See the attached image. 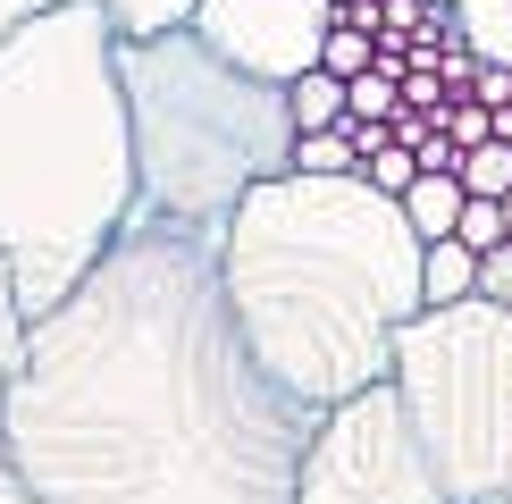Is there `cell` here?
I'll return each mask as SVG.
<instances>
[{"mask_svg": "<svg viewBox=\"0 0 512 504\" xmlns=\"http://www.w3.org/2000/svg\"><path fill=\"white\" fill-rule=\"evenodd\" d=\"M294 177H361L353 126H311V135H294Z\"/></svg>", "mask_w": 512, "mask_h": 504, "instance_id": "12", "label": "cell"}, {"mask_svg": "<svg viewBox=\"0 0 512 504\" xmlns=\"http://www.w3.org/2000/svg\"><path fill=\"white\" fill-rule=\"evenodd\" d=\"M504 236H512V194H504Z\"/></svg>", "mask_w": 512, "mask_h": 504, "instance_id": "23", "label": "cell"}, {"mask_svg": "<svg viewBox=\"0 0 512 504\" xmlns=\"http://www.w3.org/2000/svg\"><path fill=\"white\" fill-rule=\"evenodd\" d=\"M462 294H479V252L462 236H437L429 252H420V303H462Z\"/></svg>", "mask_w": 512, "mask_h": 504, "instance_id": "9", "label": "cell"}, {"mask_svg": "<svg viewBox=\"0 0 512 504\" xmlns=\"http://www.w3.org/2000/svg\"><path fill=\"white\" fill-rule=\"evenodd\" d=\"M126 135H135V219L219 236L252 185L294 168L286 84L236 68L194 26L118 42Z\"/></svg>", "mask_w": 512, "mask_h": 504, "instance_id": "4", "label": "cell"}, {"mask_svg": "<svg viewBox=\"0 0 512 504\" xmlns=\"http://www.w3.org/2000/svg\"><path fill=\"white\" fill-rule=\"evenodd\" d=\"M0 504H34V488L17 479V462H9V437H0Z\"/></svg>", "mask_w": 512, "mask_h": 504, "instance_id": "22", "label": "cell"}, {"mask_svg": "<svg viewBox=\"0 0 512 504\" xmlns=\"http://www.w3.org/2000/svg\"><path fill=\"white\" fill-rule=\"evenodd\" d=\"M462 202H471V194H462L454 168H420L412 194H403V219H412V236H420V244H437V236H454Z\"/></svg>", "mask_w": 512, "mask_h": 504, "instance_id": "8", "label": "cell"}, {"mask_svg": "<svg viewBox=\"0 0 512 504\" xmlns=\"http://www.w3.org/2000/svg\"><path fill=\"white\" fill-rule=\"evenodd\" d=\"M496 504H512V496H496Z\"/></svg>", "mask_w": 512, "mask_h": 504, "instance_id": "24", "label": "cell"}, {"mask_svg": "<svg viewBox=\"0 0 512 504\" xmlns=\"http://www.w3.org/2000/svg\"><path fill=\"white\" fill-rule=\"evenodd\" d=\"M135 219V135L118 26L101 0H59L0 42V252L42 320Z\"/></svg>", "mask_w": 512, "mask_h": 504, "instance_id": "3", "label": "cell"}, {"mask_svg": "<svg viewBox=\"0 0 512 504\" xmlns=\"http://www.w3.org/2000/svg\"><path fill=\"white\" fill-rule=\"evenodd\" d=\"M294 504H454L437 462L420 454L412 420H403L395 378L319 412L303 471H294Z\"/></svg>", "mask_w": 512, "mask_h": 504, "instance_id": "6", "label": "cell"}, {"mask_svg": "<svg viewBox=\"0 0 512 504\" xmlns=\"http://www.w3.org/2000/svg\"><path fill=\"white\" fill-rule=\"evenodd\" d=\"M454 236L471 244V252H496V244H512V236H504V202H479V194H471V202H462V219H454Z\"/></svg>", "mask_w": 512, "mask_h": 504, "instance_id": "18", "label": "cell"}, {"mask_svg": "<svg viewBox=\"0 0 512 504\" xmlns=\"http://www.w3.org/2000/svg\"><path fill=\"white\" fill-rule=\"evenodd\" d=\"M479 294H487V303H504V311H512V244L479 252Z\"/></svg>", "mask_w": 512, "mask_h": 504, "instance_id": "20", "label": "cell"}, {"mask_svg": "<svg viewBox=\"0 0 512 504\" xmlns=\"http://www.w3.org/2000/svg\"><path fill=\"white\" fill-rule=\"evenodd\" d=\"M328 26H336L328 0H202L194 9V34L210 51H227L236 68L269 76V84H294L303 68H319Z\"/></svg>", "mask_w": 512, "mask_h": 504, "instance_id": "7", "label": "cell"}, {"mask_svg": "<svg viewBox=\"0 0 512 504\" xmlns=\"http://www.w3.org/2000/svg\"><path fill=\"white\" fill-rule=\"evenodd\" d=\"M395 395L420 454L437 462L454 504L512 496V311L487 294L437 303L395 336Z\"/></svg>", "mask_w": 512, "mask_h": 504, "instance_id": "5", "label": "cell"}, {"mask_svg": "<svg viewBox=\"0 0 512 504\" xmlns=\"http://www.w3.org/2000/svg\"><path fill=\"white\" fill-rule=\"evenodd\" d=\"M496 118H504V110H487V101H462V110H445V118H437V135H454V152H471V143L496 135Z\"/></svg>", "mask_w": 512, "mask_h": 504, "instance_id": "19", "label": "cell"}, {"mask_svg": "<svg viewBox=\"0 0 512 504\" xmlns=\"http://www.w3.org/2000/svg\"><path fill=\"white\" fill-rule=\"evenodd\" d=\"M378 118H395V51L345 84V126H378Z\"/></svg>", "mask_w": 512, "mask_h": 504, "instance_id": "16", "label": "cell"}, {"mask_svg": "<svg viewBox=\"0 0 512 504\" xmlns=\"http://www.w3.org/2000/svg\"><path fill=\"white\" fill-rule=\"evenodd\" d=\"M311 429L227 303L219 236L152 219H126L34 320L26 378L0 395L34 504H294Z\"/></svg>", "mask_w": 512, "mask_h": 504, "instance_id": "1", "label": "cell"}, {"mask_svg": "<svg viewBox=\"0 0 512 504\" xmlns=\"http://www.w3.org/2000/svg\"><path fill=\"white\" fill-rule=\"evenodd\" d=\"M26 345H34V311H26V294H17L9 252H0V395L26 378Z\"/></svg>", "mask_w": 512, "mask_h": 504, "instance_id": "11", "label": "cell"}, {"mask_svg": "<svg viewBox=\"0 0 512 504\" xmlns=\"http://www.w3.org/2000/svg\"><path fill=\"white\" fill-rule=\"evenodd\" d=\"M42 9H59V0H0V42L26 26V17H42Z\"/></svg>", "mask_w": 512, "mask_h": 504, "instance_id": "21", "label": "cell"}, {"mask_svg": "<svg viewBox=\"0 0 512 504\" xmlns=\"http://www.w3.org/2000/svg\"><path fill=\"white\" fill-rule=\"evenodd\" d=\"M286 110H294V135H311V126H345V76L303 68L286 84Z\"/></svg>", "mask_w": 512, "mask_h": 504, "instance_id": "13", "label": "cell"}, {"mask_svg": "<svg viewBox=\"0 0 512 504\" xmlns=\"http://www.w3.org/2000/svg\"><path fill=\"white\" fill-rule=\"evenodd\" d=\"M454 26H462V51L479 68L512 76V0H454Z\"/></svg>", "mask_w": 512, "mask_h": 504, "instance_id": "10", "label": "cell"}, {"mask_svg": "<svg viewBox=\"0 0 512 504\" xmlns=\"http://www.w3.org/2000/svg\"><path fill=\"white\" fill-rule=\"evenodd\" d=\"M202 0H101V17L118 26V42H143V34H168V26H194Z\"/></svg>", "mask_w": 512, "mask_h": 504, "instance_id": "14", "label": "cell"}, {"mask_svg": "<svg viewBox=\"0 0 512 504\" xmlns=\"http://www.w3.org/2000/svg\"><path fill=\"white\" fill-rule=\"evenodd\" d=\"M319 68L353 84L361 68H378V42H370V34H353V26H328V51H319Z\"/></svg>", "mask_w": 512, "mask_h": 504, "instance_id": "17", "label": "cell"}, {"mask_svg": "<svg viewBox=\"0 0 512 504\" xmlns=\"http://www.w3.org/2000/svg\"><path fill=\"white\" fill-rule=\"evenodd\" d=\"M454 177H462V194H479V202H504V194H512V143H504V135L471 143Z\"/></svg>", "mask_w": 512, "mask_h": 504, "instance_id": "15", "label": "cell"}, {"mask_svg": "<svg viewBox=\"0 0 512 504\" xmlns=\"http://www.w3.org/2000/svg\"><path fill=\"white\" fill-rule=\"evenodd\" d=\"M420 244L395 194L361 177H269L219 227L227 303L311 412L378 387L403 320H420Z\"/></svg>", "mask_w": 512, "mask_h": 504, "instance_id": "2", "label": "cell"}]
</instances>
